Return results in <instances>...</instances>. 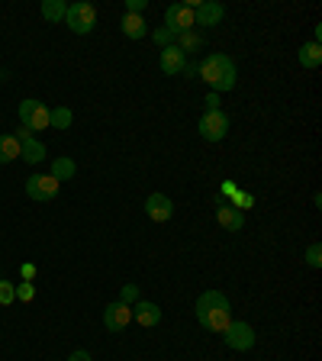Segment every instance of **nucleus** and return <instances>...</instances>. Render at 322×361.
I'll list each match as a JSON object with an SVG mask.
<instances>
[{"mask_svg": "<svg viewBox=\"0 0 322 361\" xmlns=\"http://www.w3.org/2000/svg\"><path fill=\"white\" fill-rule=\"evenodd\" d=\"M197 75L200 81L210 84L213 94H225V90H233L235 81H239V71H235V61L223 52H213L197 65Z\"/></svg>", "mask_w": 322, "mask_h": 361, "instance_id": "nucleus-1", "label": "nucleus"}, {"mask_svg": "<svg viewBox=\"0 0 322 361\" xmlns=\"http://www.w3.org/2000/svg\"><path fill=\"white\" fill-rule=\"evenodd\" d=\"M197 319H200L203 329L210 332H223L225 326L233 323V307H229V297L223 290H203L197 297Z\"/></svg>", "mask_w": 322, "mask_h": 361, "instance_id": "nucleus-2", "label": "nucleus"}, {"mask_svg": "<svg viewBox=\"0 0 322 361\" xmlns=\"http://www.w3.org/2000/svg\"><path fill=\"white\" fill-rule=\"evenodd\" d=\"M65 23H68V30H71V32L87 36V32L97 26V7H94V4H87V0H78V4H71V7H68Z\"/></svg>", "mask_w": 322, "mask_h": 361, "instance_id": "nucleus-3", "label": "nucleus"}, {"mask_svg": "<svg viewBox=\"0 0 322 361\" xmlns=\"http://www.w3.org/2000/svg\"><path fill=\"white\" fill-rule=\"evenodd\" d=\"M197 26L194 20V7L190 4H171V7L165 10V30L171 32V36H184V32H190Z\"/></svg>", "mask_w": 322, "mask_h": 361, "instance_id": "nucleus-4", "label": "nucleus"}, {"mask_svg": "<svg viewBox=\"0 0 322 361\" xmlns=\"http://www.w3.org/2000/svg\"><path fill=\"white\" fill-rule=\"evenodd\" d=\"M219 336L225 338V345L233 348V352H248V348H255V329L248 323H242V319H233Z\"/></svg>", "mask_w": 322, "mask_h": 361, "instance_id": "nucleus-5", "label": "nucleus"}, {"mask_svg": "<svg viewBox=\"0 0 322 361\" xmlns=\"http://www.w3.org/2000/svg\"><path fill=\"white\" fill-rule=\"evenodd\" d=\"M197 129H200V139H206V142H223L225 133H229V116L223 110H206Z\"/></svg>", "mask_w": 322, "mask_h": 361, "instance_id": "nucleus-6", "label": "nucleus"}, {"mask_svg": "<svg viewBox=\"0 0 322 361\" xmlns=\"http://www.w3.org/2000/svg\"><path fill=\"white\" fill-rule=\"evenodd\" d=\"M20 123L30 133H39V129H49V106L42 100H23L20 104Z\"/></svg>", "mask_w": 322, "mask_h": 361, "instance_id": "nucleus-7", "label": "nucleus"}, {"mask_svg": "<svg viewBox=\"0 0 322 361\" xmlns=\"http://www.w3.org/2000/svg\"><path fill=\"white\" fill-rule=\"evenodd\" d=\"M58 180L52 178V174H32V178H26V194H30V200H52L55 194H58Z\"/></svg>", "mask_w": 322, "mask_h": 361, "instance_id": "nucleus-8", "label": "nucleus"}, {"mask_svg": "<svg viewBox=\"0 0 322 361\" xmlns=\"http://www.w3.org/2000/svg\"><path fill=\"white\" fill-rule=\"evenodd\" d=\"M132 323V307H126V303H110V307L104 310V326L110 332H123L126 326Z\"/></svg>", "mask_w": 322, "mask_h": 361, "instance_id": "nucleus-9", "label": "nucleus"}, {"mask_svg": "<svg viewBox=\"0 0 322 361\" xmlns=\"http://www.w3.org/2000/svg\"><path fill=\"white\" fill-rule=\"evenodd\" d=\"M145 213H149L151 223H168V219L174 216V203L168 194H149V200H145Z\"/></svg>", "mask_w": 322, "mask_h": 361, "instance_id": "nucleus-10", "label": "nucleus"}, {"mask_svg": "<svg viewBox=\"0 0 322 361\" xmlns=\"http://www.w3.org/2000/svg\"><path fill=\"white\" fill-rule=\"evenodd\" d=\"M194 20H197V26H216V23L225 20V7L216 4V0H203L200 7L194 10Z\"/></svg>", "mask_w": 322, "mask_h": 361, "instance_id": "nucleus-11", "label": "nucleus"}, {"mask_svg": "<svg viewBox=\"0 0 322 361\" xmlns=\"http://www.w3.org/2000/svg\"><path fill=\"white\" fill-rule=\"evenodd\" d=\"M132 319L139 326H158L161 323V307L158 303H151V300H139V303H132Z\"/></svg>", "mask_w": 322, "mask_h": 361, "instance_id": "nucleus-12", "label": "nucleus"}, {"mask_svg": "<svg viewBox=\"0 0 322 361\" xmlns=\"http://www.w3.org/2000/svg\"><path fill=\"white\" fill-rule=\"evenodd\" d=\"M184 68H187V55L180 52L178 45H168V49H161V71H165V75H180V71H184Z\"/></svg>", "mask_w": 322, "mask_h": 361, "instance_id": "nucleus-13", "label": "nucleus"}, {"mask_svg": "<svg viewBox=\"0 0 322 361\" xmlns=\"http://www.w3.org/2000/svg\"><path fill=\"white\" fill-rule=\"evenodd\" d=\"M216 223L223 226V229H229V233H239L242 226H245V213H242L239 207H233V203H223L216 210Z\"/></svg>", "mask_w": 322, "mask_h": 361, "instance_id": "nucleus-14", "label": "nucleus"}, {"mask_svg": "<svg viewBox=\"0 0 322 361\" xmlns=\"http://www.w3.org/2000/svg\"><path fill=\"white\" fill-rule=\"evenodd\" d=\"M123 36L145 39V36H149V23H145L139 13H123Z\"/></svg>", "mask_w": 322, "mask_h": 361, "instance_id": "nucleus-15", "label": "nucleus"}, {"mask_svg": "<svg viewBox=\"0 0 322 361\" xmlns=\"http://www.w3.org/2000/svg\"><path fill=\"white\" fill-rule=\"evenodd\" d=\"M20 158L26 165H39V161H45V145L39 139H26V142H20Z\"/></svg>", "mask_w": 322, "mask_h": 361, "instance_id": "nucleus-16", "label": "nucleus"}, {"mask_svg": "<svg viewBox=\"0 0 322 361\" xmlns=\"http://www.w3.org/2000/svg\"><path fill=\"white\" fill-rule=\"evenodd\" d=\"M300 65L303 68H319L322 65V45L319 42H306V45H300Z\"/></svg>", "mask_w": 322, "mask_h": 361, "instance_id": "nucleus-17", "label": "nucleus"}, {"mask_svg": "<svg viewBox=\"0 0 322 361\" xmlns=\"http://www.w3.org/2000/svg\"><path fill=\"white\" fill-rule=\"evenodd\" d=\"M75 171H78V165L71 161V158H55V161H52V171H49V174H52V178L61 184V180H71V178H75Z\"/></svg>", "mask_w": 322, "mask_h": 361, "instance_id": "nucleus-18", "label": "nucleus"}, {"mask_svg": "<svg viewBox=\"0 0 322 361\" xmlns=\"http://www.w3.org/2000/svg\"><path fill=\"white\" fill-rule=\"evenodd\" d=\"M65 13H68L65 0H45V4H42V16L49 23H65Z\"/></svg>", "mask_w": 322, "mask_h": 361, "instance_id": "nucleus-19", "label": "nucleus"}, {"mask_svg": "<svg viewBox=\"0 0 322 361\" xmlns=\"http://www.w3.org/2000/svg\"><path fill=\"white\" fill-rule=\"evenodd\" d=\"M13 158H20V142L13 135H0V165H10Z\"/></svg>", "mask_w": 322, "mask_h": 361, "instance_id": "nucleus-20", "label": "nucleus"}, {"mask_svg": "<svg viewBox=\"0 0 322 361\" xmlns=\"http://www.w3.org/2000/svg\"><path fill=\"white\" fill-rule=\"evenodd\" d=\"M49 126L52 129H68L71 126V110H68V106H55V110H49Z\"/></svg>", "mask_w": 322, "mask_h": 361, "instance_id": "nucleus-21", "label": "nucleus"}, {"mask_svg": "<svg viewBox=\"0 0 322 361\" xmlns=\"http://www.w3.org/2000/svg\"><path fill=\"white\" fill-rule=\"evenodd\" d=\"M174 45H178L184 55H187V52H197V49L203 45V36H197V32L190 30V32H184V36H178V42H174Z\"/></svg>", "mask_w": 322, "mask_h": 361, "instance_id": "nucleus-22", "label": "nucleus"}, {"mask_svg": "<svg viewBox=\"0 0 322 361\" xmlns=\"http://www.w3.org/2000/svg\"><path fill=\"white\" fill-rule=\"evenodd\" d=\"M142 297H139V287L135 284H123V293H120V303H126V307H132V303H139Z\"/></svg>", "mask_w": 322, "mask_h": 361, "instance_id": "nucleus-23", "label": "nucleus"}, {"mask_svg": "<svg viewBox=\"0 0 322 361\" xmlns=\"http://www.w3.org/2000/svg\"><path fill=\"white\" fill-rule=\"evenodd\" d=\"M16 300V284L10 281H0V307H7V303Z\"/></svg>", "mask_w": 322, "mask_h": 361, "instance_id": "nucleus-24", "label": "nucleus"}, {"mask_svg": "<svg viewBox=\"0 0 322 361\" xmlns=\"http://www.w3.org/2000/svg\"><path fill=\"white\" fill-rule=\"evenodd\" d=\"M306 264H309V268H319V264H322V245H319V242H313V245L306 248Z\"/></svg>", "mask_w": 322, "mask_h": 361, "instance_id": "nucleus-25", "label": "nucleus"}, {"mask_svg": "<svg viewBox=\"0 0 322 361\" xmlns=\"http://www.w3.org/2000/svg\"><path fill=\"white\" fill-rule=\"evenodd\" d=\"M151 39H155V45H158V49H168V45L174 42V36L165 30V26H158V30L151 32Z\"/></svg>", "mask_w": 322, "mask_h": 361, "instance_id": "nucleus-26", "label": "nucleus"}, {"mask_svg": "<svg viewBox=\"0 0 322 361\" xmlns=\"http://www.w3.org/2000/svg\"><path fill=\"white\" fill-rule=\"evenodd\" d=\"M16 297H20V300H26V303H30L32 297H36V287H32V281H23V284L16 287Z\"/></svg>", "mask_w": 322, "mask_h": 361, "instance_id": "nucleus-27", "label": "nucleus"}, {"mask_svg": "<svg viewBox=\"0 0 322 361\" xmlns=\"http://www.w3.org/2000/svg\"><path fill=\"white\" fill-rule=\"evenodd\" d=\"M142 10H145V0H126V13H139V16H142Z\"/></svg>", "mask_w": 322, "mask_h": 361, "instance_id": "nucleus-28", "label": "nucleus"}, {"mask_svg": "<svg viewBox=\"0 0 322 361\" xmlns=\"http://www.w3.org/2000/svg\"><path fill=\"white\" fill-rule=\"evenodd\" d=\"M203 104H206V110H219V94H206V100H203Z\"/></svg>", "mask_w": 322, "mask_h": 361, "instance_id": "nucleus-29", "label": "nucleus"}, {"mask_svg": "<svg viewBox=\"0 0 322 361\" xmlns=\"http://www.w3.org/2000/svg\"><path fill=\"white\" fill-rule=\"evenodd\" d=\"M36 278V264H23V281H32Z\"/></svg>", "mask_w": 322, "mask_h": 361, "instance_id": "nucleus-30", "label": "nucleus"}, {"mask_svg": "<svg viewBox=\"0 0 322 361\" xmlns=\"http://www.w3.org/2000/svg\"><path fill=\"white\" fill-rule=\"evenodd\" d=\"M68 361H90V352H84V348H78V352H71V358Z\"/></svg>", "mask_w": 322, "mask_h": 361, "instance_id": "nucleus-31", "label": "nucleus"}]
</instances>
